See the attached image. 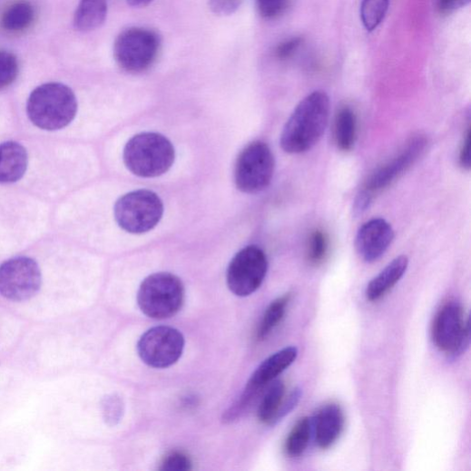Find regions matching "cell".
Returning a JSON list of instances; mask_svg holds the SVG:
<instances>
[{
	"label": "cell",
	"instance_id": "cell-4",
	"mask_svg": "<svg viewBox=\"0 0 471 471\" xmlns=\"http://www.w3.org/2000/svg\"><path fill=\"white\" fill-rule=\"evenodd\" d=\"M161 37L153 30L131 27L119 34L113 44V56L121 69L130 74L147 72L161 49Z\"/></svg>",
	"mask_w": 471,
	"mask_h": 471
},
{
	"label": "cell",
	"instance_id": "cell-28",
	"mask_svg": "<svg viewBox=\"0 0 471 471\" xmlns=\"http://www.w3.org/2000/svg\"><path fill=\"white\" fill-rule=\"evenodd\" d=\"M103 414L107 424L110 426L117 425L123 414L122 399L116 395L105 397L103 402Z\"/></svg>",
	"mask_w": 471,
	"mask_h": 471
},
{
	"label": "cell",
	"instance_id": "cell-16",
	"mask_svg": "<svg viewBox=\"0 0 471 471\" xmlns=\"http://www.w3.org/2000/svg\"><path fill=\"white\" fill-rule=\"evenodd\" d=\"M408 266L407 256L400 255L395 258L369 282L366 289L367 299L375 302L383 298L406 275Z\"/></svg>",
	"mask_w": 471,
	"mask_h": 471
},
{
	"label": "cell",
	"instance_id": "cell-31",
	"mask_svg": "<svg viewBox=\"0 0 471 471\" xmlns=\"http://www.w3.org/2000/svg\"><path fill=\"white\" fill-rule=\"evenodd\" d=\"M242 0H210L211 11L219 16H231L240 7Z\"/></svg>",
	"mask_w": 471,
	"mask_h": 471
},
{
	"label": "cell",
	"instance_id": "cell-10",
	"mask_svg": "<svg viewBox=\"0 0 471 471\" xmlns=\"http://www.w3.org/2000/svg\"><path fill=\"white\" fill-rule=\"evenodd\" d=\"M184 344V338L180 330L169 326H157L142 336L137 348L145 364L162 369L178 362Z\"/></svg>",
	"mask_w": 471,
	"mask_h": 471
},
{
	"label": "cell",
	"instance_id": "cell-2",
	"mask_svg": "<svg viewBox=\"0 0 471 471\" xmlns=\"http://www.w3.org/2000/svg\"><path fill=\"white\" fill-rule=\"evenodd\" d=\"M77 112L78 102L74 91L57 83L37 87L27 103V113L32 123L48 131L69 125Z\"/></svg>",
	"mask_w": 471,
	"mask_h": 471
},
{
	"label": "cell",
	"instance_id": "cell-33",
	"mask_svg": "<svg viewBox=\"0 0 471 471\" xmlns=\"http://www.w3.org/2000/svg\"><path fill=\"white\" fill-rule=\"evenodd\" d=\"M470 0H437V7L441 15H451L452 13L468 5Z\"/></svg>",
	"mask_w": 471,
	"mask_h": 471
},
{
	"label": "cell",
	"instance_id": "cell-13",
	"mask_svg": "<svg viewBox=\"0 0 471 471\" xmlns=\"http://www.w3.org/2000/svg\"><path fill=\"white\" fill-rule=\"evenodd\" d=\"M393 240L394 231L391 225L383 219H374L359 229L356 248L365 261L374 262L386 253Z\"/></svg>",
	"mask_w": 471,
	"mask_h": 471
},
{
	"label": "cell",
	"instance_id": "cell-17",
	"mask_svg": "<svg viewBox=\"0 0 471 471\" xmlns=\"http://www.w3.org/2000/svg\"><path fill=\"white\" fill-rule=\"evenodd\" d=\"M28 167V153L17 142L0 144V183H12L23 178Z\"/></svg>",
	"mask_w": 471,
	"mask_h": 471
},
{
	"label": "cell",
	"instance_id": "cell-30",
	"mask_svg": "<svg viewBox=\"0 0 471 471\" xmlns=\"http://www.w3.org/2000/svg\"><path fill=\"white\" fill-rule=\"evenodd\" d=\"M302 397V389L300 388H296L289 395V397L283 402L280 407L274 421L273 426L280 422L283 418H285L288 415H289L299 405L300 398Z\"/></svg>",
	"mask_w": 471,
	"mask_h": 471
},
{
	"label": "cell",
	"instance_id": "cell-7",
	"mask_svg": "<svg viewBox=\"0 0 471 471\" xmlns=\"http://www.w3.org/2000/svg\"><path fill=\"white\" fill-rule=\"evenodd\" d=\"M275 157L261 142L248 145L240 154L235 167V182L245 193H257L270 185L275 172Z\"/></svg>",
	"mask_w": 471,
	"mask_h": 471
},
{
	"label": "cell",
	"instance_id": "cell-8",
	"mask_svg": "<svg viewBox=\"0 0 471 471\" xmlns=\"http://www.w3.org/2000/svg\"><path fill=\"white\" fill-rule=\"evenodd\" d=\"M433 340L437 348L457 358L468 348L470 327L457 301H448L437 312L433 324Z\"/></svg>",
	"mask_w": 471,
	"mask_h": 471
},
{
	"label": "cell",
	"instance_id": "cell-25",
	"mask_svg": "<svg viewBox=\"0 0 471 471\" xmlns=\"http://www.w3.org/2000/svg\"><path fill=\"white\" fill-rule=\"evenodd\" d=\"M19 72L16 55L8 51H0V90L12 85L16 81Z\"/></svg>",
	"mask_w": 471,
	"mask_h": 471
},
{
	"label": "cell",
	"instance_id": "cell-18",
	"mask_svg": "<svg viewBox=\"0 0 471 471\" xmlns=\"http://www.w3.org/2000/svg\"><path fill=\"white\" fill-rule=\"evenodd\" d=\"M107 0H81L74 15V26L83 33L100 28L106 21Z\"/></svg>",
	"mask_w": 471,
	"mask_h": 471
},
{
	"label": "cell",
	"instance_id": "cell-23",
	"mask_svg": "<svg viewBox=\"0 0 471 471\" xmlns=\"http://www.w3.org/2000/svg\"><path fill=\"white\" fill-rule=\"evenodd\" d=\"M34 17V11L30 4L18 3L5 12L3 25L9 32H21L31 25Z\"/></svg>",
	"mask_w": 471,
	"mask_h": 471
},
{
	"label": "cell",
	"instance_id": "cell-11",
	"mask_svg": "<svg viewBox=\"0 0 471 471\" xmlns=\"http://www.w3.org/2000/svg\"><path fill=\"white\" fill-rule=\"evenodd\" d=\"M42 286L38 263L29 257L13 258L0 266V294L13 301L34 298Z\"/></svg>",
	"mask_w": 471,
	"mask_h": 471
},
{
	"label": "cell",
	"instance_id": "cell-9",
	"mask_svg": "<svg viewBox=\"0 0 471 471\" xmlns=\"http://www.w3.org/2000/svg\"><path fill=\"white\" fill-rule=\"evenodd\" d=\"M268 271L264 251L255 245L238 252L228 268L227 283L236 296L245 298L256 292L263 283Z\"/></svg>",
	"mask_w": 471,
	"mask_h": 471
},
{
	"label": "cell",
	"instance_id": "cell-36",
	"mask_svg": "<svg viewBox=\"0 0 471 471\" xmlns=\"http://www.w3.org/2000/svg\"><path fill=\"white\" fill-rule=\"evenodd\" d=\"M126 2L132 8H144L152 4L154 0H126Z\"/></svg>",
	"mask_w": 471,
	"mask_h": 471
},
{
	"label": "cell",
	"instance_id": "cell-12",
	"mask_svg": "<svg viewBox=\"0 0 471 471\" xmlns=\"http://www.w3.org/2000/svg\"><path fill=\"white\" fill-rule=\"evenodd\" d=\"M427 146V141L422 136L411 140L398 155L370 176L364 189L374 195L375 192L389 186L419 160Z\"/></svg>",
	"mask_w": 471,
	"mask_h": 471
},
{
	"label": "cell",
	"instance_id": "cell-14",
	"mask_svg": "<svg viewBox=\"0 0 471 471\" xmlns=\"http://www.w3.org/2000/svg\"><path fill=\"white\" fill-rule=\"evenodd\" d=\"M317 445L327 449L340 437L345 426L341 407L335 403L323 407L312 421Z\"/></svg>",
	"mask_w": 471,
	"mask_h": 471
},
{
	"label": "cell",
	"instance_id": "cell-15",
	"mask_svg": "<svg viewBox=\"0 0 471 471\" xmlns=\"http://www.w3.org/2000/svg\"><path fill=\"white\" fill-rule=\"evenodd\" d=\"M298 356L299 350L295 347H289L275 353L257 368L248 382L262 390L288 369L297 360Z\"/></svg>",
	"mask_w": 471,
	"mask_h": 471
},
{
	"label": "cell",
	"instance_id": "cell-1",
	"mask_svg": "<svg viewBox=\"0 0 471 471\" xmlns=\"http://www.w3.org/2000/svg\"><path fill=\"white\" fill-rule=\"evenodd\" d=\"M330 103L328 94L316 91L294 110L281 134L280 144L289 154L310 151L321 140L328 125Z\"/></svg>",
	"mask_w": 471,
	"mask_h": 471
},
{
	"label": "cell",
	"instance_id": "cell-27",
	"mask_svg": "<svg viewBox=\"0 0 471 471\" xmlns=\"http://www.w3.org/2000/svg\"><path fill=\"white\" fill-rule=\"evenodd\" d=\"M289 0H256L259 15L266 20H274L286 11Z\"/></svg>",
	"mask_w": 471,
	"mask_h": 471
},
{
	"label": "cell",
	"instance_id": "cell-20",
	"mask_svg": "<svg viewBox=\"0 0 471 471\" xmlns=\"http://www.w3.org/2000/svg\"><path fill=\"white\" fill-rule=\"evenodd\" d=\"M285 396V384L281 380L275 379L265 391L259 408V420L267 425H272L273 421L282 406Z\"/></svg>",
	"mask_w": 471,
	"mask_h": 471
},
{
	"label": "cell",
	"instance_id": "cell-32",
	"mask_svg": "<svg viewBox=\"0 0 471 471\" xmlns=\"http://www.w3.org/2000/svg\"><path fill=\"white\" fill-rule=\"evenodd\" d=\"M302 44L300 37H292L279 44L276 55L280 60H288L292 57Z\"/></svg>",
	"mask_w": 471,
	"mask_h": 471
},
{
	"label": "cell",
	"instance_id": "cell-5",
	"mask_svg": "<svg viewBox=\"0 0 471 471\" xmlns=\"http://www.w3.org/2000/svg\"><path fill=\"white\" fill-rule=\"evenodd\" d=\"M184 294L180 279L170 273H157L142 282L138 293V304L151 319H170L181 310Z\"/></svg>",
	"mask_w": 471,
	"mask_h": 471
},
{
	"label": "cell",
	"instance_id": "cell-29",
	"mask_svg": "<svg viewBox=\"0 0 471 471\" xmlns=\"http://www.w3.org/2000/svg\"><path fill=\"white\" fill-rule=\"evenodd\" d=\"M160 469L163 471H188L191 469V461L183 452L174 451L163 459Z\"/></svg>",
	"mask_w": 471,
	"mask_h": 471
},
{
	"label": "cell",
	"instance_id": "cell-26",
	"mask_svg": "<svg viewBox=\"0 0 471 471\" xmlns=\"http://www.w3.org/2000/svg\"><path fill=\"white\" fill-rule=\"evenodd\" d=\"M328 246L329 243L326 234L320 231H315L311 234L309 242V260L313 264L320 263L327 255Z\"/></svg>",
	"mask_w": 471,
	"mask_h": 471
},
{
	"label": "cell",
	"instance_id": "cell-22",
	"mask_svg": "<svg viewBox=\"0 0 471 471\" xmlns=\"http://www.w3.org/2000/svg\"><path fill=\"white\" fill-rule=\"evenodd\" d=\"M312 430V420L309 417L301 418L293 427L286 441L287 454L292 457L301 456L309 446Z\"/></svg>",
	"mask_w": 471,
	"mask_h": 471
},
{
	"label": "cell",
	"instance_id": "cell-3",
	"mask_svg": "<svg viewBox=\"0 0 471 471\" xmlns=\"http://www.w3.org/2000/svg\"><path fill=\"white\" fill-rule=\"evenodd\" d=\"M175 160L171 142L157 132H142L132 138L123 151V162L134 175L153 178L167 172Z\"/></svg>",
	"mask_w": 471,
	"mask_h": 471
},
{
	"label": "cell",
	"instance_id": "cell-6",
	"mask_svg": "<svg viewBox=\"0 0 471 471\" xmlns=\"http://www.w3.org/2000/svg\"><path fill=\"white\" fill-rule=\"evenodd\" d=\"M163 203L157 193L139 190L121 197L114 207L118 225L132 234H142L154 229L163 216Z\"/></svg>",
	"mask_w": 471,
	"mask_h": 471
},
{
	"label": "cell",
	"instance_id": "cell-35",
	"mask_svg": "<svg viewBox=\"0 0 471 471\" xmlns=\"http://www.w3.org/2000/svg\"><path fill=\"white\" fill-rule=\"evenodd\" d=\"M372 200L373 194L366 189L360 191L355 201L354 211L356 215L363 214L369 208Z\"/></svg>",
	"mask_w": 471,
	"mask_h": 471
},
{
	"label": "cell",
	"instance_id": "cell-24",
	"mask_svg": "<svg viewBox=\"0 0 471 471\" xmlns=\"http://www.w3.org/2000/svg\"><path fill=\"white\" fill-rule=\"evenodd\" d=\"M390 5V0H362L360 18L365 29L373 32L384 21Z\"/></svg>",
	"mask_w": 471,
	"mask_h": 471
},
{
	"label": "cell",
	"instance_id": "cell-34",
	"mask_svg": "<svg viewBox=\"0 0 471 471\" xmlns=\"http://www.w3.org/2000/svg\"><path fill=\"white\" fill-rule=\"evenodd\" d=\"M470 138L471 132L468 127L459 152V164L464 170L470 169Z\"/></svg>",
	"mask_w": 471,
	"mask_h": 471
},
{
	"label": "cell",
	"instance_id": "cell-19",
	"mask_svg": "<svg viewBox=\"0 0 471 471\" xmlns=\"http://www.w3.org/2000/svg\"><path fill=\"white\" fill-rule=\"evenodd\" d=\"M358 121L355 112L349 106L342 107L336 114L334 140L339 149L350 152L357 141Z\"/></svg>",
	"mask_w": 471,
	"mask_h": 471
},
{
	"label": "cell",
	"instance_id": "cell-21",
	"mask_svg": "<svg viewBox=\"0 0 471 471\" xmlns=\"http://www.w3.org/2000/svg\"><path fill=\"white\" fill-rule=\"evenodd\" d=\"M290 294H287L273 301L267 308L257 330V339L261 341L282 321L290 301Z\"/></svg>",
	"mask_w": 471,
	"mask_h": 471
}]
</instances>
